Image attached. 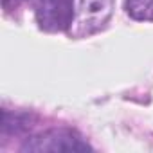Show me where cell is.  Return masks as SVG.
I'll list each match as a JSON object with an SVG mask.
<instances>
[{"label":"cell","mask_w":153,"mask_h":153,"mask_svg":"<svg viewBox=\"0 0 153 153\" xmlns=\"http://www.w3.org/2000/svg\"><path fill=\"white\" fill-rule=\"evenodd\" d=\"M20 151L22 153H83V151H92V146L70 130L54 128L29 137L22 144Z\"/></svg>","instance_id":"1"},{"label":"cell","mask_w":153,"mask_h":153,"mask_svg":"<svg viewBox=\"0 0 153 153\" xmlns=\"http://www.w3.org/2000/svg\"><path fill=\"white\" fill-rule=\"evenodd\" d=\"M114 15V0H79L78 11L74 15L76 36H90L106 27Z\"/></svg>","instance_id":"2"},{"label":"cell","mask_w":153,"mask_h":153,"mask_svg":"<svg viewBox=\"0 0 153 153\" xmlns=\"http://www.w3.org/2000/svg\"><path fill=\"white\" fill-rule=\"evenodd\" d=\"M34 15L45 31H67L74 20V0H33Z\"/></svg>","instance_id":"3"},{"label":"cell","mask_w":153,"mask_h":153,"mask_svg":"<svg viewBox=\"0 0 153 153\" xmlns=\"http://www.w3.org/2000/svg\"><path fill=\"white\" fill-rule=\"evenodd\" d=\"M27 128H31V115L20 114V112H9L4 110L2 114V131L4 133H22Z\"/></svg>","instance_id":"4"},{"label":"cell","mask_w":153,"mask_h":153,"mask_svg":"<svg viewBox=\"0 0 153 153\" xmlns=\"http://www.w3.org/2000/svg\"><path fill=\"white\" fill-rule=\"evenodd\" d=\"M126 11L135 20H148L153 16V0H126Z\"/></svg>","instance_id":"5"},{"label":"cell","mask_w":153,"mask_h":153,"mask_svg":"<svg viewBox=\"0 0 153 153\" xmlns=\"http://www.w3.org/2000/svg\"><path fill=\"white\" fill-rule=\"evenodd\" d=\"M22 2V0H2V4H4V7L6 9H11V7H16L18 4Z\"/></svg>","instance_id":"6"}]
</instances>
